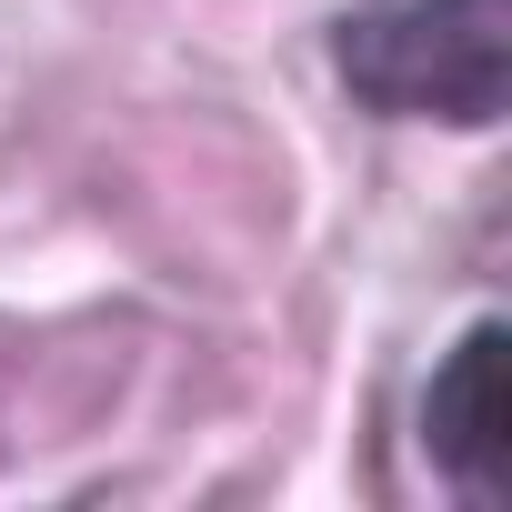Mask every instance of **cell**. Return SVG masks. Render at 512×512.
<instances>
[{"instance_id":"7a4b0ae2","label":"cell","mask_w":512,"mask_h":512,"mask_svg":"<svg viewBox=\"0 0 512 512\" xmlns=\"http://www.w3.org/2000/svg\"><path fill=\"white\" fill-rule=\"evenodd\" d=\"M502 372H512V332L492 312H472L462 342L422 382V462L462 502H502V462H512V382Z\"/></svg>"},{"instance_id":"6da1fadb","label":"cell","mask_w":512,"mask_h":512,"mask_svg":"<svg viewBox=\"0 0 512 512\" xmlns=\"http://www.w3.org/2000/svg\"><path fill=\"white\" fill-rule=\"evenodd\" d=\"M332 81L372 121L492 131L512 91V21L502 0H352L332 21Z\"/></svg>"}]
</instances>
